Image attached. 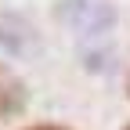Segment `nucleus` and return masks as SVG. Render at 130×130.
Wrapping results in <instances>:
<instances>
[{"instance_id": "obj_2", "label": "nucleus", "mask_w": 130, "mask_h": 130, "mask_svg": "<svg viewBox=\"0 0 130 130\" xmlns=\"http://www.w3.org/2000/svg\"><path fill=\"white\" fill-rule=\"evenodd\" d=\"M0 51L14 61H36L43 54V40L29 14L22 11H0Z\"/></svg>"}, {"instance_id": "obj_4", "label": "nucleus", "mask_w": 130, "mask_h": 130, "mask_svg": "<svg viewBox=\"0 0 130 130\" xmlns=\"http://www.w3.org/2000/svg\"><path fill=\"white\" fill-rule=\"evenodd\" d=\"M22 108H25V87H22V79L7 76L4 87H0V112L4 116H18Z\"/></svg>"}, {"instance_id": "obj_8", "label": "nucleus", "mask_w": 130, "mask_h": 130, "mask_svg": "<svg viewBox=\"0 0 130 130\" xmlns=\"http://www.w3.org/2000/svg\"><path fill=\"white\" fill-rule=\"evenodd\" d=\"M123 130H130V123H126V126H123Z\"/></svg>"}, {"instance_id": "obj_3", "label": "nucleus", "mask_w": 130, "mask_h": 130, "mask_svg": "<svg viewBox=\"0 0 130 130\" xmlns=\"http://www.w3.org/2000/svg\"><path fill=\"white\" fill-rule=\"evenodd\" d=\"M116 43L108 40H90V43H79V65H83L87 72L94 76H108L112 69H116Z\"/></svg>"}, {"instance_id": "obj_6", "label": "nucleus", "mask_w": 130, "mask_h": 130, "mask_svg": "<svg viewBox=\"0 0 130 130\" xmlns=\"http://www.w3.org/2000/svg\"><path fill=\"white\" fill-rule=\"evenodd\" d=\"M126 98H130V76H126Z\"/></svg>"}, {"instance_id": "obj_1", "label": "nucleus", "mask_w": 130, "mask_h": 130, "mask_svg": "<svg viewBox=\"0 0 130 130\" xmlns=\"http://www.w3.org/2000/svg\"><path fill=\"white\" fill-rule=\"evenodd\" d=\"M54 18L76 36V43H90V40H108L112 29L119 22V11L112 0H58L54 4Z\"/></svg>"}, {"instance_id": "obj_5", "label": "nucleus", "mask_w": 130, "mask_h": 130, "mask_svg": "<svg viewBox=\"0 0 130 130\" xmlns=\"http://www.w3.org/2000/svg\"><path fill=\"white\" fill-rule=\"evenodd\" d=\"M22 130H69L61 123H32V126H22Z\"/></svg>"}, {"instance_id": "obj_7", "label": "nucleus", "mask_w": 130, "mask_h": 130, "mask_svg": "<svg viewBox=\"0 0 130 130\" xmlns=\"http://www.w3.org/2000/svg\"><path fill=\"white\" fill-rule=\"evenodd\" d=\"M4 79H7V76H0V87H4Z\"/></svg>"}]
</instances>
